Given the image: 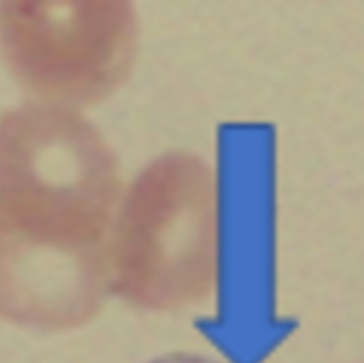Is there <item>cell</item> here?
Returning a JSON list of instances; mask_svg holds the SVG:
<instances>
[{"instance_id": "cell-1", "label": "cell", "mask_w": 364, "mask_h": 363, "mask_svg": "<svg viewBox=\"0 0 364 363\" xmlns=\"http://www.w3.org/2000/svg\"><path fill=\"white\" fill-rule=\"evenodd\" d=\"M138 38L136 13L121 0L0 4V55L17 82L77 112L123 85Z\"/></svg>"}, {"instance_id": "cell-3", "label": "cell", "mask_w": 364, "mask_h": 363, "mask_svg": "<svg viewBox=\"0 0 364 363\" xmlns=\"http://www.w3.org/2000/svg\"><path fill=\"white\" fill-rule=\"evenodd\" d=\"M147 363H226L216 358L191 352H175L160 356Z\"/></svg>"}, {"instance_id": "cell-2", "label": "cell", "mask_w": 364, "mask_h": 363, "mask_svg": "<svg viewBox=\"0 0 364 363\" xmlns=\"http://www.w3.org/2000/svg\"><path fill=\"white\" fill-rule=\"evenodd\" d=\"M124 189L112 149L77 111L43 102L0 115V192L100 226Z\"/></svg>"}]
</instances>
